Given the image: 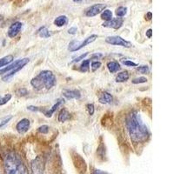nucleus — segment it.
I'll return each mask as SVG.
<instances>
[{
  "mask_svg": "<svg viewBox=\"0 0 174 174\" xmlns=\"http://www.w3.org/2000/svg\"><path fill=\"white\" fill-rule=\"evenodd\" d=\"M126 126L130 139L135 143L145 142L150 136L147 126L136 112H130L126 118Z\"/></svg>",
  "mask_w": 174,
  "mask_h": 174,
  "instance_id": "nucleus-1",
  "label": "nucleus"
},
{
  "mask_svg": "<svg viewBox=\"0 0 174 174\" xmlns=\"http://www.w3.org/2000/svg\"><path fill=\"white\" fill-rule=\"evenodd\" d=\"M6 174H29V171L22 158L16 152H10L4 158Z\"/></svg>",
  "mask_w": 174,
  "mask_h": 174,
  "instance_id": "nucleus-2",
  "label": "nucleus"
},
{
  "mask_svg": "<svg viewBox=\"0 0 174 174\" xmlns=\"http://www.w3.org/2000/svg\"><path fill=\"white\" fill-rule=\"evenodd\" d=\"M37 77L40 79L43 86L46 89H52L56 85V77L51 71H43Z\"/></svg>",
  "mask_w": 174,
  "mask_h": 174,
  "instance_id": "nucleus-3",
  "label": "nucleus"
},
{
  "mask_svg": "<svg viewBox=\"0 0 174 174\" xmlns=\"http://www.w3.org/2000/svg\"><path fill=\"white\" fill-rule=\"evenodd\" d=\"M98 39V36L97 35H91L90 37H88L87 39H85L82 42H79V41H76L73 40L69 44V46H68V50L70 52H76L80 50L81 48L86 46L88 44H90L92 42H94L96 39Z\"/></svg>",
  "mask_w": 174,
  "mask_h": 174,
  "instance_id": "nucleus-4",
  "label": "nucleus"
},
{
  "mask_svg": "<svg viewBox=\"0 0 174 174\" xmlns=\"http://www.w3.org/2000/svg\"><path fill=\"white\" fill-rule=\"evenodd\" d=\"M105 42L107 44H110L112 45H119V46H123V47L130 48L132 46V44L129 41H126L124 39H122L121 37L118 36H112V37H108L105 39Z\"/></svg>",
  "mask_w": 174,
  "mask_h": 174,
  "instance_id": "nucleus-5",
  "label": "nucleus"
},
{
  "mask_svg": "<svg viewBox=\"0 0 174 174\" xmlns=\"http://www.w3.org/2000/svg\"><path fill=\"white\" fill-rule=\"evenodd\" d=\"M44 168V162L42 157H37L31 162V171L33 174H43Z\"/></svg>",
  "mask_w": 174,
  "mask_h": 174,
  "instance_id": "nucleus-6",
  "label": "nucleus"
},
{
  "mask_svg": "<svg viewBox=\"0 0 174 174\" xmlns=\"http://www.w3.org/2000/svg\"><path fill=\"white\" fill-rule=\"evenodd\" d=\"M29 62V58H23V59H18L16 60L15 62H13L12 64L9 65L8 66L4 67V69L0 70V75L4 73H8L9 71H12V70L16 69L17 67L20 66V65H25L27 63Z\"/></svg>",
  "mask_w": 174,
  "mask_h": 174,
  "instance_id": "nucleus-7",
  "label": "nucleus"
},
{
  "mask_svg": "<svg viewBox=\"0 0 174 174\" xmlns=\"http://www.w3.org/2000/svg\"><path fill=\"white\" fill-rule=\"evenodd\" d=\"M106 8V5L103 4H97L92 5L85 11V15L87 17H94L101 13Z\"/></svg>",
  "mask_w": 174,
  "mask_h": 174,
  "instance_id": "nucleus-8",
  "label": "nucleus"
},
{
  "mask_svg": "<svg viewBox=\"0 0 174 174\" xmlns=\"http://www.w3.org/2000/svg\"><path fill=\"white\" fill-rule=\"evenodd\" d=\"M123 19L121 17H117V18H112L109 21H105L103 24L104 27L107 28H113V29H118L120 28L123 25Z\"/></svg>",
  "mask_w": 174,
  "mask_h": 174,
  "instance_id": "nucleus-9",
  "label": "nucleus"
},
{
  "mask_svg": "<svg viewBox=\"0 0 174 174\" xmlns=\"http://www.w3.org/2000/svg\"><path fill=\"white\" fill-rule=\"evenodd\" d=\"M22 26H23V24L21 22H15L13 23L10 26L8 30V36L10 38H15L22 29Z\"/></svg>",
  "mask_w": 174,
  "mask_h": 174,
  "instance_id": "nucleus-10",
  "label": "nucleus"
},
{
  "mask_svg": "<svg viewBox=\"0 0 174 174\" xmlns=\"http://www.w3.org/2000/svg\"><path fill=\"white\" fill-rule=\"evenodd\" d=\"M30 125V122L28 118H23L22 120H20L17 123L16 128H17V131L22 134V133H25V132H26L27 130H29Z\"/></svg>",
  "mask_w": 174,
  "mask_h": 174,
  "instance_id": "nucleus-11",
  "label": "nucleus"
},
{
  "mask_svg": "<svg viewBox=\"0 0 174 174\" xmlns=\"http://www.w3.org/2000/svg\"><path fill=\"white\" fill-rule=\"evenodd\" d=\"M64 103H65V100H64V99H62V98H61V99H58V100H57V102L56 104H55L54 105H53V106H52V108L49 109L48 111H45V110H41V112H43L44 114L45 115V117H51L52 116V114H53V113L56 112L57 109L58 108V107L60 106L61 104H64Z\"/></svg>",
  "mask_w": 174,
  "mask_h": 174,
  "instance_id": "nucleus-12",
  "label": "nucleus"
},
{
  "mask_svg": "<svg viewBox=\"0 0 174 174\" xmlns=\"http://www.w3.org/2000/svg\"><path fill=\"white\" fill-rule=\"evenodd\" d=\"M63 95L68 99H72V98L78 99L81 97L80 91H78V90H64L63 91Z\"/></svg>",
  "mask_w": 174,
  "mask_h": 174,
  "instance_id": "nucleus-13",
  "label": "nucleus"
},
{
  "mask_svg": "<svg viewBox=\"0 0 174 174\" xmlns=\"http://www.w3.org/2000/svg\"><path fill=\"white\" fill-rule=\"evenodd\" d=\"M112 96L111 95L110 93H108V92H106V91L103 92L99 96V102L101 104H110V103L112 102Z\"/></svg>",
  "mask_w": 174,
  "mask_h": 174,
  "instance_id": "nucleus-14",
  "label": "nucleus"
},
{
  "mask_svg": "<svg viewBox=\"0 0 174 174\" xmlns=\"http://www.w3.org/2000/svg\"><path fill=\"white\" fill-rule=\"evenodd\" d=\"M107 68L111 73H115L121 69L120 65L116 61H111V62L107 63Z\"/></svg>",
  "mask_w": 174,
  "mask_h": 174,
  "instance_id": "nucleus-15",
  "label": "nucleus"
},
{
  "mask_svg": "<svg viewBox=\"0 0 174 174\" xmlns=\"http://www.w3.org/2000/svg\"><path fill=\"white\" fill-rule=\"evenodd\" d=\"M67 22H68L67 17L63 15V16H59V17H57L56 19L54 20V25L57 27H62V26L65 25L67 24Z\"/></svg>",
  "mask_w": 174,
  "mask_h": 174,
  "instance_id": "nucleus-16",
  "label": "nucleus"
},
{
  "mask_svg": "<svg viewBox=\"0 0 174 174\" xmlns=\"http://www.w3.org/2000/svg\"><path fill=\"white\" fill-rule=\"evenodd\" d=\"M70 117H71V115H70L69 112L65 109H62L59 114H58V121L63 123V122L68 120Z\"/></svg>",
  "mask_w": 174,
  "mask_h": 174,
  "instance_id": "nucleus-17",
  "label": "nucleus"
},
{
  "mask_svg": "<svg viewBox=\"0 0 174 174\" xmlns=\"http://www.w3.org/2000/svg\"><path fill=\"white\" fill-rule=\"evenodd\" d=\"M129 78H130V75L128 73V71H122L120 73L117 74V76L116 77V82H125L126 80H128Z\"/></svg>",
  "mask_w": 174,
  "mask_h": 174,
  "instance_id": "nucleus-18",
  "label": "nucleus"
},
{
  "mask_svg": "<svg viewBox=\"0 0 174 174\" xmlns=\"http://www.w3.org/2000/svg\"><path fill=\"white\" fill-rule=\"evenodd\" d=\"M30 85H31L33 86V88L36 89V90H41V89H43L44 88L42 83H41L40 79H39L38 77H35L34 78H32V79H31V81H30Z\"/></svg>",
  "mask_w": 174,
  "mask_h": 174,
  "instance_id": "nucleus-19",
  "label": "nucleus"
},
{
  "mask_svg": "<svg viewBox=\"0 0 174 174\" xmlns=\"http://www.w3.org/2000/svg\"><path fill=\"white\" fill-rule=\"evenodd\" d=\"M13 61V56L12 55H8V56H5L4 57H2L0 59V68L4 67L5 65H9L11 62Z\"/></svg>",
  "mask_w": 174,
  "mask_h": 174,
  "instance_id": "nucleus-20",
  "label": "nucleus"
},
{
  "mask_svg": "<svg viewBox=\"0 0 174 174\" xmlns=\"http://www.w3.org/2000/svg\"><path fill=\"white\" fill-rule=\"evenodd\" d=\"M101 18L104 21H109L112 19V12L110 10H104L101 14Z\"/></svg>",
  "mask_w": 174,
  "mask_h": 174,
  "instance_id": "nucleus-21",
  "label": "nucleus"
},
{
  "mask_svg": "<svg viewBox=\"0 0 174 174\" xmlns=\"http://www.w3.org/2000/svg\"><path fill=\"white\" fill-rule=\"evenodd\" d=\"M38 32H39V37H40V38H43V39H47V38H49V37L51 36L50 32H49V30H48V29L45 27V26L42 27Z\"/></svg>",
  "mask_w": 174,
  "mask_h": 174,
  "instance_id": "nucleus-22",
  "label": "nucleus"
},
{
  "mask_svg": "<svg viewBox=\"0 0 174 174\" xmlns=\"http://www.w3.org/2000/svg\"><path fill=\"white\" fill-rule=\"evenodd\" d=\"M89 68H90V60L87 59V60L83 61L82 65L80 66V71L82 72H86L89 71Z\"/></svg>",
  "mask_w": 174,
  "mask_h": 174,
  "instance_id": "nucleus-23",
  "label": "nucleus"
},
{
  "mask_svg": "<svg viewBox=\"0 0 174 174\" xmlns=\"http://www.w3.org/2000/svg\"><path fill=\"white\" fill-rule=\"evenodd\" d=\"M126 11H127V9H126V7L120 6V7H118V8L116 10V15L119 17H124L126 14Z\"/></svg>",
  "mask_w": 174,
  "mask_h": 174,
  "instance_id": "nucleus-24",
  "label": "nucleus"
},
{
  "mask_svg": "<svg viewBox=\"0 0 174 174\" xmlns=\"http://www.w3.org/2000/svg\"><path fill=\"white\" fill-rule=\"evenodd\" d=\"M11 98V94H6L4 97H1L0 96V105H4L8 101H10V99Z\"/></svg>",
  "mask_w": 174,
  "mask_h": 174,
  "instance_id": "nucleus-25",
  "label": "nucleus"
},
{
  "mask_svg": "<svg viewBox=\"0 0 174 174\" xmlns=\"http://www.w3.org/2000/svg\"><path fill=\"white\" fill-rule=\"evenodd\" d=\"M137 71H139V73L147 74L149 72V67L147 65H140L137 67Z\"/></svg>",
  "mask_w": 174,
  "mask_h": 174,
  "instance_id": "nucleus-26",
  "label": "nucleus"
},
{
  "mask_svg": "<svg viewBox=\"0 0 174 174\" xmlns=\"http://www.w3.org/2000/svg\"><path fill=\"white\" fill-rule=\"evenodd\" d=\"M16 93L18 97H24V96H26L28 94V91L26 90L25 88H20L16 91Z\"/></svg>",
  "mask_w": 174,
  "mask_h": 174,
  "instance_id": "nucleus-27",
  "label": "nucleus"
},
{
  "mask_svg": "<svg viewBox=\"0 0 174 174\" xmlns=\"http://www.w3.org/2000/svg\"><path fill=\"white\" fill-rule=\"evenodd\" d=\"M101 63H100L99 61H94V62H92L91 63V71H97V70L98 69V68H100V66H101Z\"/></svg>",
  "mask_w": 174,
  "mask_h": 174,
  "instance_id": "nucleus-28",
  "label": "nucleus"
},
{
  "mask_svg": "<svg viewBox=\"0 0 174 174\" xmlns=\"http://www.w3.org/2000/svg\"><path fill=\"white\" fill-rule=\"evenodd\" d=\"M147 82V78H144V77H140V78H134L132 80L133 84H142V83H146Z\"/></svg>",
  "mask_w": 174,
  "mask_h": 174,
  "instance_id": "nucleus-29",
  "label": "nucleus"
},
{
  "mask_svg": "<svg viewBox=\"0 0 174 174\" xmlns=\"http://www.w3.org/2000/svg\"><path fill=\"white\" fill-rule=\"evenodd\" d=\"M86 109H87V112L88 113L90 114V115H93V113H94V111H95V109H94V105L92 104H88L86 105Z\"/></svg>",
  "mask_w": 174,
  "mask_h": 174,
  "instance_id": "nucleus-30",
  "label": "nucleus"
},
{
  "mask_svg": "<svg viewBox=\"0 0 174 174\" xmlns=\"http://www.w3.org/2000/svg\"><path fill=\"white\" fill-rule=\"evenodd\" d=\"M39 131L41 132V133H43V134H46V133H48V131H49V127H48V126H40L39 128Z\"/></svg>",
  "mask_w": 174,
  "mask_h": 174,
  "instance_id": "nucleus-31",
  "label": "nucleus"
},
{
  "mask_svg": "<svg viewBox=\"0 0 174 174\" xmlns=\"http://www.w3.org/2000/svg\"><path fill=\"white\" fill-rule=\"evenodd\" d=\"M87 55H88V52H85V53H84V54H82V55H80V56L78 57H76L74 60H72L71 63H78V62H79V61H81L82 59H84Z\"/></svg>",
  "mask_w": 174,
  "mask_h": 174,
  "instance_id": "nucleus-32",
  "label": "nucleus"
},
{
  "mask_svg": "<svg viewBox=\"0 0 174 174\" xmlns=\"http://www.w3.org/2000/svg\"><path fill=\"white\" fill-rule=\"evenodd\" d=\"M123 64L126 66H130V67H135V66H137V64L134 63V62H132V61H130V60H126V61H123Z\"/></svg>",
  "mask_w": 174,
  "mask_h": 174,
  "instance_id": "nucleus-33",
  "label": "nucleus"
},
{
  "mask_svg": "<svg viewBox=\"0 0 174 174\" xmlns=\"http://www.w3.org/2000/svg\"><path fill=\"white\" fill-rule=\"evenodd\" d=\"M11 117H6V118H4V120H3V121L0 123V128H2L3 126H5V125H6V124H7V123H8V122L10 121L11 119Z\"/></svg>",
  "mask_w": 174,
  "mask_h": 174,
  "instance_id": "nucleus-34",
  "label": "nucleus"
},
{
  "mask_svg": "<svg viewBox=\"0 0 174 174\" xmlns=\"http://www.w3.org/2000/svg\"><path fill=\"white\" fill-rule=\"evenodd\" d=\"M28 110H30V111H32V112H41V110L42 109H40L39 107H37V106H32V105H30V106H28L27 107Z\"/></svg>",
  "mask_w": 174,
  "mask_h": 174,
  "instance_id": "nucleus-35",
  "label": "nucleus"
},
{
  "mask_svg": "<svg viewBox=\"0 0 174 174\" xmlns=\"http://www.w3.org/2000/svg\"><path fill=\"white\" fill-rule=\"evenodd\" d=\"M77 28L76 27H71V28H70L69 30H68V33L69 34H71V35H74L77 33Z\"/></svg>",
  "mask_w": 174,
  "mask_h": 174,
  "instance_id": "nucleus-36",
  "label": "nucleus"
},
{
  "mask_svg": "<svg viewBox=\"0 0 174 174\" xmlns=\"http://www.w3.org/2000/svg\"><path fill=\"white\" fill-rule=\"evenodd\" d=\"M145 35H146V37H147L148 39H151V38H152V29H149V30H146V32H145Z\"/></svg>",
  "mask_w": 174,
  "mask_h": 174,
  "instance_id": "nucleus-37",
  "label": "nucleus"
},
{
  "mask_svg": "<svg viewBox=\"0 0 174 174\" xmlns=\"http://www.w3.org/2000/svg\"><path fill=\"white\" fill-rule=\"evenodd\" d=\"M92 174H107V173L104 172H103V171H101V170H95Z\"/></svg>",
  "mask_w": 174,
  "mask_h": 174,
  "instance_id": "nucleus-38",
  "label": "nucleus"
},
{
  "mask_svg": "<svg viewBox=\"0 0 174 174\" xmlns=\"http://www.w3.org/2000/svg\"><path fill=\"white\" fill-rule=\"evenodd\" d=\"M145 18L147 19V20H151L152 19V13L151 12H148L147 14H146V16H145Z\"/></svg>",
  "mask_w": 174,
  "mask_h": 174,
  "instance_id": "nucleus-39",
  "label": "nucleus"
},
{
  "mask_svg": "<svg viewBox=\"0 0 174 174\" xmlns=\"http://www.w3.org/2000/svg\"><path fill=\"white\" fill-rule=\"evenodd\" d=\"M101 56H102L101 54H98H98H95V55H93L92 57H101Z\"/></svg>",
  "mask_w": 174,
  "mask_h": 174,
  "instance_id": "nucleus-40",
  "label": "nucleus"
},
{
  "mask_svg": "<svg viewBox=\"0 0 174 174\" xmlns=\"http://www.w3.org/2000/svg\"><path fill=\"white\" fill-rule=\"evenodd\" d=\"M75 3H80V2H82V0H73Z\"/></svg>",
  "mask_w": 174,
  "mask_h": 174,
  "instance_id": "nucleus-41",
  "label": "nucleus"
},
{
  "mask_svg": "<svg viewBox=\"0 0 174 174\" xmlns=\"http://www.w3.org/2000/svg\"><path fill=\"white\" fill-rule=\"evenodd\" d=\"M0 19H1V17H0Z\"/></svg>",
  "mask_w": 174,
  "mask_h": 174,
  "instance_id": "nucleus-42",
  "label": "nucleus"
}]
</instances>
